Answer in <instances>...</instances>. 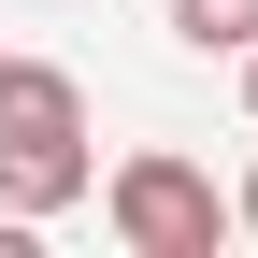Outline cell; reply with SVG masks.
Instances as JSON below:
<instances>
[{
	"label": "cell",
	"instance_id": "cell-1",
	"mask_svg": "<svg viewBox=\"0 0 258 258\" xmlns=\"http://www.w3.org/2000/svg\"><path fill=\"white\" fill-rule=\"evenodd\" d=\"M101 201V158H86V86L57 72V57H15L0 72V215H72Z\"/></svg>",
	"mask_w": 258,
	"mask_h": 258
},
{
	"label": "cell",
	"instance_id": "cell-2",
	"mask_svg": "<svg viewBox=\"0 0 258 258\" xmlns=\"http://www.w3.org/2000/svg\"><path fill=\"white\" fill-rule=\"evenodd\" d=\"M101 215H115L129 258H215V230H244L230 186H215L201 158H172V144H129L115 172H101Z\"/></svg>",
	"mask_w": 258,
	"mask_h": 258
},
{
	"label": "cell",
	"instance_id": "cell-3",
	"mask_svg": "<svg viewBox=\"0 0 258 258\" xmlns=\"http://www.w3.org/2000/svg\"><path fill=\"white\" fill-rule=\"evenodd\" d=\"M172 43L186 57H244L258 43V0H172Z\"/></svg>",
	"mask_w": 258,
	"mask_h": 258
},
{
	"label": "cell",
	"instance_id": "cell-4",
	"mask_svg": "<svg viewBox=\"0 0 258 258\" xmlns=\"http://www.w3.org/2000/svg\"><path fill=\"white\" fill-rule=\"evenodd\" d=\"M230 215H244V244H258V158H244V186H230Z\"/></svg>",
	"mask_w": 258,
	"mask_h": 258
},
{
	"label": "cell",
	"instance_id": "cell-5",
	"mask_svg": "<svg viewBox=\"0 0 258 258\" xmlns=\"http://www.w3.org/2000/svg\"><path fill=\"white\" fill-rule=\"evenodd\" d=\"M244 115H258V43H244Z\"/></svg>",
	"mask_w": 258,
	"mask_h": 258
},
{
	"label": "cell",
	"instance_id": "cell-6",
	"mask_svg": "<svg viewBox=\"0 0 258 258\" xmlns=\"http://www.w3.org/2000/svg\"><path fill=\"white\" fill-rule=\"evenodd\" d=\"M0 72H15V57H0Z\"/></svg>",
	"mask_w": 258,
	"mask_h": 258
}]
</instances>
